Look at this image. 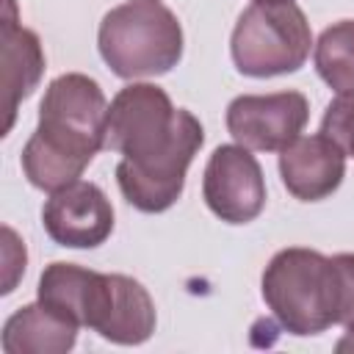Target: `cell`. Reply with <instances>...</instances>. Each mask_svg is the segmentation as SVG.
Wrapping results in <instances>:
<instances>
[{
    "instance_id": "8992f818",
    "label": "cell",
    "mask_w": 354,
    "mask_h": 354,
    "mask_svg": "<svg viewBox=\"0 0 354 354\" xmlns=\"http://www.w3.org/2000/svg\"><path fill=\"white\" fill-rule=\"evenodd\" d=\"M310 119V102L301 91L241 94L227 105V130L235 144L254 152H282L293 144Z\"/></svg>"
},
{
    "instance_id": "d6986e66",
    "label": "cell",
    "mask_w": 354,
    "mask_h": 354,
    "mask_svg": "<svg viewBox=\"0 0 354 354\" xmlns=\"http://www.w3.org/2000/svg\"><path fill=\"white\" fill-rule=\"evenodd\" d=\"M252 3H260V0H252Z\"/></svg>"
},
{
    "instance_id": "7c38bea8",
    "label": "cell",
    "mask_w": 354,
    "mask_h": 354,
    "mask_svg": "<svg viewBox=\"0 0 354 354\" xmlns=\"http://www.w3.org/2000/svg\"><path fill=\"white\" fill-rule=\"evenodd\" d=\"M77 329L75 321L36 299L6 318L0 346L6 354H66L77 343Z\"/></svg>"
},
{
    "instance_id": "8fae6325",
    "label": "cell",
    "mask_w": 354,
    "mask_h": 354,
    "mask_svg": "<svg viewBox=\"0 0 354 354\" xmlns=\"http://www.w3.org/2000/svg\"><path fill=\"white\" fill-rule=\"evenodd\" d=\"M44 75V50L33 30L17 22L14 0H6L3 17V88H6V133L14 124L17 105L33 94Z\"/></svg>"
},
{
    "instance_id": "52a82bcc",
    "label": "cell",
    "mask_w": 354,
    "mask_h": 354,
    "mask_svg": "<svg viewBox=\"0 0 354 354\" xmlns=\"http://www.w3.org/2000/svg\"><path fill=\"white\" fill-rule=\"evenodd\" d=\"M202 196L210 213L227 224H249L266 207V177L241 144H221L207 158L202 174Z\"/></svg>"
},
{
    "instance_id": "e0dca14e",
    "label": "cell",
    "mask_w": 354,
    "mask_h": 354,
    "mask_svg": "<svg viewBox=\"0 0 354 354\" xmlns=\"http://www.w3.org/2000/svg\"><path fill=\"white\" fill-rule=\"evenodd\" d=\"M3 263H6V279H3V293H11L19 274H25V243L17 238L11 227H3Z\"/></svg>"
},
{
    "instance_id": "277c9868",
    "label": "cell",
    "mask_w": 354,
    "mask_h": 354,
    "mask_svg": "<svg viewBox=\"0 0 354 354\" xmlns=\"http://www.w3.org/2000/svg\"><path fill=\"white\" fill-rule=\"evenodd\" d=\"M97 47L116 77H158L183 58V25L160 0H127L102 17Z\"/></svg>"
},
{
    "instance_id": "9a60e30c",
    "label": "cell",
    "mask_w": 354,
    "mask_h": 354,
    "mask_svg": "<svg viewBox=\"0 0 354 354\" xmlns=\"http://www.w3.org/2000/svg\"><path fill=\"white\" fill-rule=\"evenodd\" d=\"M321 133L326 138H332L346 158H354V94H337L321 119Z\"/></svg>"
},
{
    "instance_id": "30bf717a",
    "label": "cell",
    "mask_w": 354,
    "mask_h": 354,
    "mask_svg": "<svg viewBox=\"0 0 354 354\" xmlns=\"http://www.w3.org/2000/svg\"><path fill=\"white\" fill-rule=\"evenodd\" d=\"M279 177L299 202L332 196L346 177V152L324 133L299 136L279 152Z\"/></svg>"
},
{
    "instance_id": "6da1fadb",
    "label": "cell",
    "mask_w": 354,
    "mask_h": 354,
    "mask_svg": "<svg viewBox=\"0 0 354 354\" xmlns=\"http://www.w3.org/2000/svg\"><path fill=\"white\" fill-rule=\"evenodd\" d=\"M205 144L199 119L174 108L155 83H130L108 105L105 149L122 155L116 183L141 213L169 210L185 188V171Z\"/></svg>"
},
{
    "instance_id": "3957f363",
    "label": "cell",
    "mask_w": 354,
    "mask_h": 354,
    "mask_svg": "<svg viewBox=\"0 0 354 354\" xmlns=\"http://www.w3.org/2000/svg\"><path fill=\"white\" fill-rule=\"evenodd\" d=\"M260 293L279 326L290 335L310 337L337 324V271L332 257L315 249H279L263 271Z\"/></svg>"
},
{
    "instance_id": "2e32d148",
    "label": "cell",
    "mask_w": 354,
    "mask_h": 354,
    "mask_svg": "<svg viewBox=\"0 0 354 354\" xmlns=\"http://www.w3.org/2000/svg\"><path fill=\"white\" fill-rule=\"evenodd\" d=\"M335 271H337V293H340V310H337V324L340 326H354V254L340 252L332 257Z\"/></svg>"
},
{
    "instance_id": "ac0fdd59",
    "label": "cell",
    "mask_w": 354,
    "mask_h": 354,
    "mask_svg": "<svg viewBox=\"0 0 354 354\" xmlns=\"http://www.w3.org/2000/svg\"><path fill=\"white\" fill-rule=\"evenodd\" d=\"M346 329H348V332H346V335L337 340V346H335L337 351H354V326H346Z\"/></svg>"
},
{
    "instance_id": "5bb4252c",
    "label": "cell",
    "mask_w": 354,
    "mask_h": 354,
    "mask_svg": "<svg viewBox=\"0 0 354 354\" xmlns=\"http://www.w3.org/2000/svg\"><path fill=\"white\" fill-rule=\"evenodd\" d=\"M318 77L335 94H354V19H340L318 36L313 47Z\"/></svg>"
},
{
    "instance_id": "ba28073f",
    "label": "cell",
    "mask_w": 354,
    "mask_h": 354,
    "mask_svg": "<svg viewBox=\"0 0 354 354\" xmlns=\"http://www.w3.org/2000/svg\"><path fill=\"white\" fill-rule=\"evenodd\" d=\"M155 321V301L138 279L97 271L86 313L88 329L119 346H141L152 337Z\"/></svg>"
},
{
    "instance_id": "4fadbf2b",
    "label": "cell",
    "mask_w": 354,
    "mask_h": 354,
    "mask_svg": "<svg viewBox=\"0 0 354 354\" xmlns=\"http://www.w3.org/2000/svg\"><path fill=\"white\" fill-rule=\"evenodd\" d=\"M94 279H97V271L83 268L77 263L55 260V263L44 266V271L39 277L36 299L41 304H47L50 310L66 315L77 326H86V310H88Z\"/></svg>"
},
{
    "instance_id": "7a4b0ae2",
    "label": "cell",
    "mask_w": 354,
    "mask_h": 354,
    "mask_svg": "<svg viewBox=\"0 0 354 354\" xmlns=\"http://www.w3.org/2000/svg\"><path fill=\"white\" fill-rule=\"evenodd\" d=\"M108 100L102 86L83 75H58L41 97L39 124L22 147V171L39 191H58L86 171L105 149Z\"/></svg>"
},
{
    "instance_id": "9c48e42d",
    "label": "cell",
    "mask_w": 354,
    "mask_h": 354,
    "mask_svg": "<svg viewBox=\"0 0 354 354\" xmlns=\"http://www.w3.org/2000/svg\"><path fill=\"white\" fill-rule=\"evenodd\" d=\"M50 241L66 249H97L113 232V205L97 183L75 180L50 194L41 207Z\"/></svg>"
},
{
    "instance_id": "5b68a950",
    "label": "cell",
    "mask_w": 354,
    "mask_h": 354,
    "mask_svg": "<svg viewBox=\"0 0 354 354\" xmlns=\"http://www.w3.org/2000/svg\"><path fill=\"white\" fill-rule=\"evenodd\" d=\"M313 30L293 0H260L241 11L230 53L241 75L277 77L299 72L310 55Z\"/></svg>"
}]
</instances>
